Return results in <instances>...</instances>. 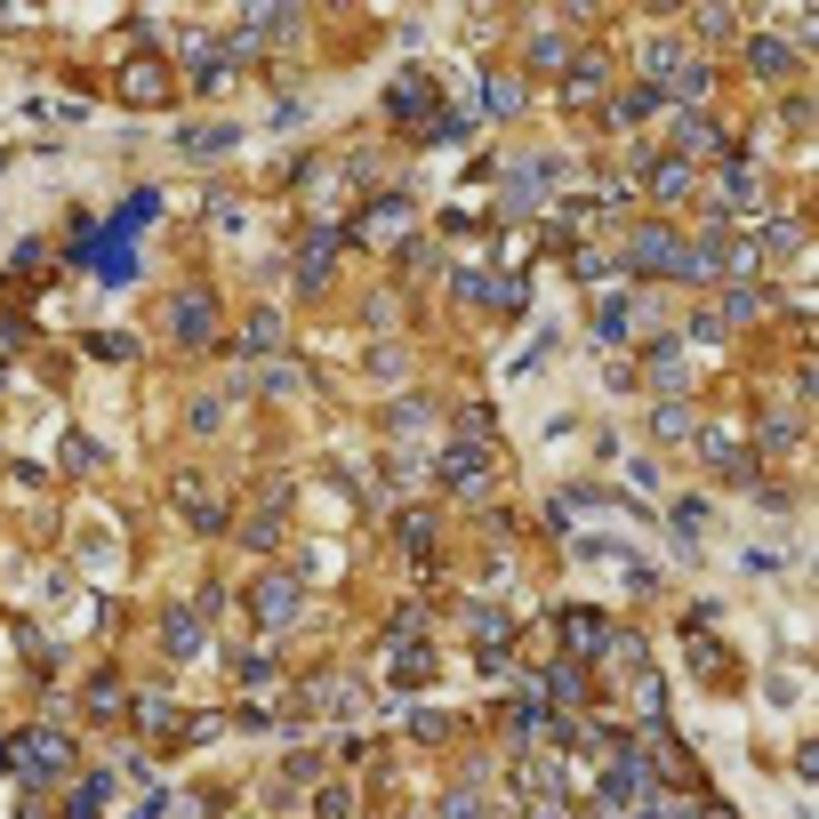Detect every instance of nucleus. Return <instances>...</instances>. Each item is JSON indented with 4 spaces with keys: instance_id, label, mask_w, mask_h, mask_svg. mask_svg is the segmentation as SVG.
Returning <instances> with one entry per match:
<instances>
[{
    "instance_id": "nucleus-7",
    "label": "nucleus",
    "mask_w": 819,
    "mask_h": 819,
    "mask_svg": "<svg viewBox=\"0 0 819 819\" xmlns=\"http://www.w3.org/2000/svg\"><path fill=\"white\" fill-rule=\"evenodd\" d=\"M169 651H201V619H185V611H169Z\"/></svg>"
},
{
    "instance_id": "nucleus-10",
    "label": "nucleus",
    "mask_w": 819,
    "mask_h": 819,
    "mask_svg": "<svg viewBox=\"0 0 819 819\" xmlns=\"http://www.w3.org/2000/svg\"><path fill=\"white\" fill-rule=\"evenodd\" d=\"M522 105V81H490V113H514Z\"/></svg>"
},
{
    "instance_id": "nucleus-1",
    "label": "nucleus",
    "mask_w": 819,
    "mask_h": 819,
    "mask_svg": "<svg viewBox=\"0 0 819 819\" xmlns=\"http://www.w3.org/2000/svg\"><path fill=\"white\" fill-rule=\"evenodd\" d=\"M209 314H217V298H209V290H185V298H169V330H177L185 346H209V330H217Z\"/></svg>"
},
{
    "instance_id": "nucleus-5",
    "label": "nucleus",
    "mask_w": 819,
    "mask_h": 819,
    "mask_svg": "<svg viewBox=\"0 0 819 819\" xmlns=\"http://www.w3.org/2000/svg\"><path fill=\"white\" fill-rule=\"evenodd\" d=\"M747 65H755V73H763V81H779V73H787V65H795V57H787V49H779V41H755V49H747Z\"/></svg>"
},
{
    "instance_id": "nucleus-6",
    "label": "nucleus",
    "mask_w": 819,
    "mask_h": 819,
    "mask_svg": "<svg viewBox=\"0 0 819 819\" xmlns=\"http://www.w3.org/2000/svg\"><path fill=\"white\" fill-rule=\"evenodd\" d=\"M651 193H659V201H683V193H691V169H683V161H667V169H659V185H651Z\"/></svg>"
},
{
    "instance_id": "nucleus-3",
    "label": "nucleus",
    "mask_w": 819,
    "mask_h": 819,
    "mask_svg": "<svg viewBox=\"0 0 819 819\" xmlns=\"http://www.w3.org/2000/svg\"><path fill=\"white\" fill-rule=\"evenodd\" d=\"M290 611H298V587H290V579H265V587H257V619H265V627H282Z\"/></svg>"
},
{
    "instance_id": "nucleus-8",
    "label": "nucleus",
    "mask_w": 819,
    "mask_h": 819,
    "mask_svg": "<svg viewBox=\"0 0 819 819\" xmlns=\"http://www.w3.org/2000/svg\"><path fill=\"white\" fill-rule=\"evenodd\" d=\"M699 145H723V129L715 121H683V153H699Z\"/></svg>"
},
{
    "instance_id": "nucleus-4",
    "label": "nucleus",
    "mask_w": 819,
    "mask_h": 819,
    "mask_svg": "<svg viewBox=\"0 0 819 819\" xmlns=\"http://www.w3.org/2000/svg\"><path fill=\"white\" fill-rule=\"evenodd\" d=\"M161 89H169V73H161V65H129V73H121V97H137V105H153Z\"/></svg>"
},
{
    "instance_id": "nucleus-9",
    "label": "nucleus",
    "mask_w": 819,
    "mask_h": 819,
    "mask_svg": "<svg viewBox=\"0 0 819 819\" xmlns=\"http://www.w3.org/2000/svg\"><path fill=\"white\" fill-rule=\"evenodd\" d=\"M530 65H546V73H555V65H571V49H563V41H555V33H546V41H538V49H530Z\"/></svg>"
},
{
    "instance_id": "nucleus-2",
    "label": "nucleus",
    "mask_w": 819,
    "mask_h": 819,
    "mask_svg": "<svg viewBox=\"0 0 819 819\" xmlns=\"http://www.w3.org/2000/svg\"><path fill=\"white\" fill-rule=\"evenodd\" d=\"M627 265H635V273H667V265H675V233H667V225H643V233L627 241Z\"/></svg>"
}]
</instances>
